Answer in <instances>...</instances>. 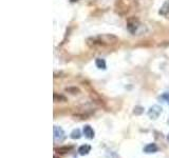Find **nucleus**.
<instances>
[{"instance_id":"nucleus-1","label":"nucleus","mask_w":169,"mask_h":158,"mask_svg":"<svg viewBox=\"0 0 169 158\" xmlns=\"http://www.w3.org/2000/svg\"><path fill=\"white\" fill-rule=\"evenodd\" d=\"M127 29L132 35H141L146 31V27L143 23H141L140 20L136 18H130L127 21Z\"/></svg>"},{"instance_id":"nucleus-2","label":"nucleus","mask_w":169,"mask_h":158,"mask_svg":"<svg viewBox=\"0 0 169 158\" xmlns=\"http://www.w3.org/2000/svg\"><path fill=\"white\" fill-rule=\"evenodd\" d=\"M93 45L99 44V45H110L117 42V37L111 34H105V35L99 36L96 38H93Z\"/></svg>"},{"instance_id":"nucleus-3","label":"nucleus","mask_w":169,"mask_h":158,"mask_svg":"<svg viewBox=\"0 0 169 158\" xmlns=\"http://www.w3.org/2000/svg\"><path fill=\"white\" fill-rule=\"evenodd\" d=\"M65 138H66L65 131H63L60 127L54 125V140H55L56 142H61Z\"/></svg>"},{"instance_id":"nucleus-4","label":"nucleus","mask_w":169,"mask_h":158,"mask_svg":"<svg viewBox=\"0 0 169 158\" xmlns=\"http://www.w3.org/2000/svg\"><path fill=\"white\" fill-rule=\"evenodd\" d=\"M161 113H162V107L155 104V105H152L149 109V111H148V116L151 119H156V118H159Z\"/></svg>"},{"instance_id":"nucleus-5","label":"nucleus","mask_w":169,"mask_h":158,"mask_svg":"<svg viewBox=\"0 0 169 158\" xmlns=\"http://www.w3.org/2000/svg\"><path fill=\"white\" fill-rule=\"evenodd\" d=\"M83 132H84V137H86V138H88V139H93V138H94V134H95L94 130H93L89 125H84V129H83Z\"/></svg>"},{"instance_id":"nucleus-6","label":"nucleus","mask_w":169,"mask_h":158,"mask_svg":"<svg viewBox=\"0 0 169 158\" xmlns=\"http://www.w3.org/2000/svg\"><path fill=\"white\" fill-rule=\"evenodd\" d=\"M159 13H160V15L165 17L166 19H169V0H167V1L163 4V6L161 8Z\"/></svg>"},{"instance_id":"nucleus-7","label":"nucleus","mask_w":169,"mask_h":158,"mask_svg":"<svg viewBox=\"0 0 169 158\" xmlns=\"http://www.w3.org/2000/svg\"><path fill=\"white\" fill-rule=\"evenodd\" d=\"M159 151V148L155 143H149L144 148V152L147 154H151V153H156Z\"/></svg>"},{"instance_id":"nucleus-8","label":"nucleus","mask_w":169,"mask_h":158,"mask_svg":"<svg viewBox=\"0 0 169 158\" xmlns=\"http://www.w3.org/2000/svg\"><path fill=\"white\" fill-rule=\"evenodd\" d=\"M90 151H91V146L89 145H84V146H81L78 148V153H79V155H81V156H84V155L89 154Z\"/></svg>"},{"instance_id":"nucleus-9","label":"nucleus","mask_w":169,"mask_h":158,"mask_svg":"<svg viewBox=\"0 0 169 158\" xmlns=\"http://www.w3.org/2000/svg\"><path fill=\"white\" fill-rule=\"evenodd\" d=\"M95 65H96L97 68H100V70H106V68H107L106 61H105L104 59H102V58L96 59V61H95Z\"/></svg>"},{"instance_id":"nucleus-10","label":"nucleus","mask_w":169,"mask_h":158,"mask_svg":"<svg viewBox=\"0 0 169 158\" xmlns=\"http://www.w3.org/2000/svg\"><path fill=\"white\" fill-rule=\"evenodd\" d=\"M70 137L72 139H79L81 137V133L79 131V129H75L73 130L72 133L70 134Z\"/></svg>"},{"instance_id":"nucleus-11","label":"nucleus","mask_w":169,"mask_h":158,"mask_svg":"<svg viewBox=\"0 0 169 158\" xmlns=\"http://www.w3.org/2000/svg\"><path fill=\"white\" fill-rule=\"evenodd\" d=\"M66 97L61 95H57V94H54V101L57 102V101H66Z\"/></svg>"},{"instance_id":"nucleus-12","label":"nucleus","mask_w":169,"mask_h":158,"mask_svg":"<svg viewBox=\"0 0 169 158\" xmlns=\"http://www.w3.org/2000/svg\"><path fill=\"white\" fill-rule=\"evenodd\" d=\"M143 113V107H136L135 109H134V114H136V115H140V114Z\"/></svg>"},{"instance_id":"nucleus-13","label":"nucleus","mask_w":169,"mask_h":158,"mask_svg":"<svg viewBox=\"0 0 169 158\" xmlns=\"http://www.w3.org/2000/svg\"><path fill=\"white\" fill-rule=\"evenodd\" d=\"M67 92H72V94H76V92H79V90L77 88H68L66 89Z\"/></svg>"},{"instance_id":"nucleus-14","label":"nucleus","mask_w":169,"mask_h":158,"mask_svg":"<svg viewBox=\"0 0 169 158\" xmlns=\"http://www.w3.org/2000/svg\"><path fill=\"white\" fill-rule=\"evenodd\" d=\"M162 99H165L166 101L169 104V93H165V94H163L162 95Z\"/></svg>"},{"instance_id":"nucleus-15","label":"nucleus","mask_w":169,"mask_h":158,"mask_svg":"<svg viewBox=\"0 0 169 158\" xmlns=\"http://www.w3.org/2000/svg\"><path fill=\"white\" fill-rule=\"evenodd\" d=\"M167 140L169 141V134H168V136H167Z\"/></svg>"}]
</instances>
